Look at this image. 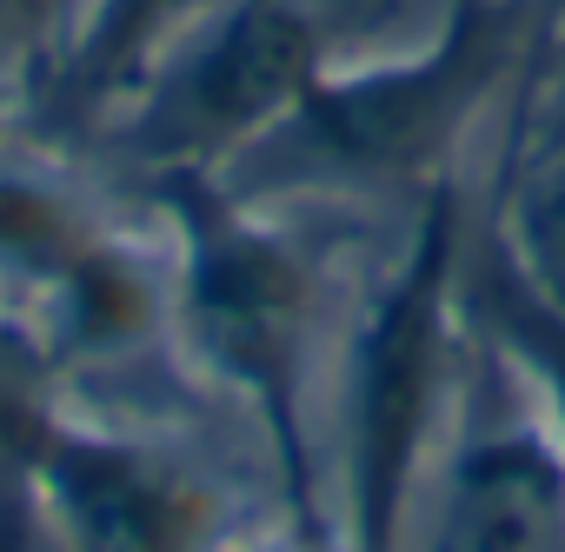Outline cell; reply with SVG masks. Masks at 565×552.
Here are the masks:
<instances>
[{
	"mask_svg": "<svg viewBox=\"0 0 565 552\" xmlns=\"http://www.w3.org/2000/svg\"><path fill=\"white\" fill-rule=\"evenodd\" d=\"M167 240V340L186 367L253 413L287 512L340 526L320 446V314L327 266L294 206H259L213 173L147 180Z\"/></svg>",
	"mask_w": 565,
	"mask_h": 552,
	"instance_id": "cell-1",
	"label": "cell"
},
{
	"mask_svg": "<svg viewBox=\"0 0 565 552\" xmlns=\"http://www.w3.org/2000/svg\"><path fill=\"white\" fill-rule=\"evenodd\" d=\"M532 74V0H439L413 47L333 61L307 100L213 180L259 206L419 200L459 180L479 114Z\"/></svg>",
	"mask_w": 565,
	"mask_h": 552,
	"instance_id": "cell-2",
	"label": "cell"
},
{
	"mask_svg": "<svg viewBox=\"0 0 565 552\" xmlns=\"http://www.w3.org/2000/svg\"><path fill=\"white\" fill-rule=\"evenodd\" d=\"M466 206L459 180L413 200V226L347 327L327 446V499L353 552H399L452 400L466 393Z\"/></svg>",
	"mask_w": 565,
	"mask_h": 552,
	"instance_id": "cell-3",
	"label": "cell"
},
{
	"mask_svg": "<svg viewBox=\"0 0 565 552\" xmlns=\"http://www.w3.org/2000/svg\"><path fill=\"white\" fill-rule=\"evenodd\" d=\"M0 314L54 373L114 367L167 340V240H140L81 187L61 147H0Z\"/></svg>",
	"mask_w": 565,
	"mask_h": 552,
	"instance_id": "cell-4",
	"label": "cell"
},
{
	"mask_svg": "<svg viewBox=\"0 0 565 552\" xmlns=\"http://www.w3.org/2000/svg\"><path fill=\"white\" fill-rule=\"evenodd\" d=\"M333 61L320 0H213L100 134H114L140 180L220 173L287 120Z\"/></svg>",
	"mask_w": 565,
	"mask_h": 552,
	"instance_id": "cell-5",
	"label": "cell"
},
{
	"mask_svg": "<svg viewBox=\"0 0 565 552\" xmlns=\"http://www.w3.org/2000/svg\"><path fill=\"white\" fill-rule=\"evenodd\" d=\"M34 486L67 552H220L239 532L193 453L67 400L34 439Z\"/></svg>",
	"mask_w": 565,
	"mask_h": 552,
	"instance_id": "cell-6",
	"label": "cell"
},
{
	"mask_svg": "<svg viewBox=\"0 0 565 552\" xmlns=\"http://www.w3.org/2000/svg\"><path fill=\"white\" fill-rule=\"evenodd\" d=\"M459 413L433 486L426 552H565V453L486 340Z\"/></svg>",
	"mask_w": 565,
	"mask_h": 552,
	"instance_id": "cell-7",
	"label": "cell"
},
{
	"mask_svg": "<svg viewBox=\"0 0 565 552\" xmlns=\"http://www.w3.org/2000/svg\"><path fill=\"white\" fill-rule=\"evenodd\" d=\"M206 8L213 0H81V21L28 114V134L41 147L100 134Z\"/></svg>",
	"mask_w": 565,
	"mask_h": 552,
	"instance_id": "cell-8",
	"label": "cell"
},
{
	"mask_svg": "<svg viewBox=\"0 0 565 552\" xmlns=\"http://www.w3.org/2000/svg\"><path fill=\"white\" fill-rule=\"evenodd\" d=\"M466 314H472V333L512 367V380L525 386V400L539 406V420L565 453V314L519 280L492 240L466 253Z\"/></svg>",
	"mask_w": 565,
	"mask_h": 552,
	"instance_id": "cell-9",
	"label": "cell"
},
{
	"mask_svg": "<svg viewBox=\"0 0 565 552\" xmlns=\"http://www.w3.org/2000/svg\"><path fill=\"white\" fill-rule=\"evenodd\" d=\"M512 273L565 314V134L525 140L499 167V213L486 233Z\"/></svg>",
	"mask_w": 565,
	"mask_h": 552,
	"instance_id": "cell-10",
	"label": "cell"
},
{
	"mask_svg": "<svg viewBox=\"0 0 565 552\" xmlns=\"http://www.w3.org/2000/svg\"><path fill=\"white\" fill-rule=\"evenodd\" d=\"M74 21L81 0H0V147L14 127H28Z\"/></svg>",
	"mask_w": 565,
	"mask_h": 552,
	"instance_id": "cell-11",
	"label": "cell"
},
{
	"mask_svg": "<svg viewBox=\"0 0 565 552\" xmlns=\"http://www.w3.org/2000/svg\"><path fill=\"white\" fill-rule=\"evenodd\" d=\"M0 552H67L41 506L34 459H0Z\"/></svg>",
	"mask_w": 565,
	"mask_h": 552,
	"instance_id": "cell-12",
	"label": "cell"
},
{
	"mask_svg": "<svg viewBox=\"0 0 565 552\" xmlns=\"http://www.w3.org/2000/svg\"><path fill=\"white\" fill-rule=\"evenodd\" d=\"M545 134H565V28H558L545 67L532 74V87L512 100V147L545 140ZM512 147H505V153H512Z\"/></svg>",
	"mask_w": 565,
	"mask_h": 552,
	"instance_id": "cell-13",
	"label": "cell"
},
{
	"mask_svg": "<svg viewBox=\"0 0 565 552\" xmlns=\"http://www.w3.org/2000/svg\"><path fill=\"white\" fill-rule=\"evenodd\" d=\"M220 552H353L340 526H307V519H273V526H246L233 532Z\"/></svg>",
	"mask_w": 565,
	"mask_h": 552,
	"instance_id": "cell-14",
	"label": "cell"
},
{
	"mask_svg": "<svg viewBox=\"0 0 565 552\" xmlns=\"http://www.w3.org/2000/svg\"><path fill=\"white\" fill-rule=\"evenodd\" d=\"M558 28H565V0H532V74L545 67ZM532 74H525V87H532ZM525 87H519V94H525Z\"/></svg>",
	"mask_w": 565,
	"mask_h": 552,
	"instance_id": "cell-15",
	"label": "cell"
}]
</instances>
